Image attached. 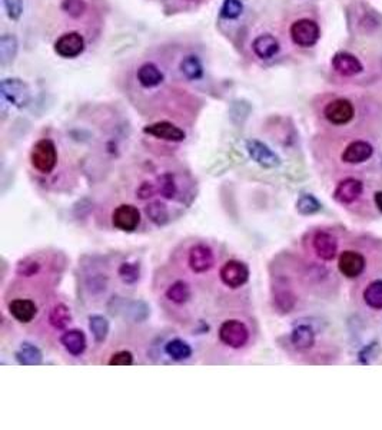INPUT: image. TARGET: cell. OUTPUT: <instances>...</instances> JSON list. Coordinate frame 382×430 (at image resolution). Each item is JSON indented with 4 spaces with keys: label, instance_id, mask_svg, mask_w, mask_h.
I'll return each mask as SVG.
<instances>
[{
    "label": "cell",
    "instance_id": "28",
    "mask_svg": "<svg viewBox=\"0 0 382 430\" xmlns=\"http://www.w3.org/2000/svg\"><path fill=\"white\" fill-rule=\"evenodd\" d=\"M18 49H19V43L16 36L13 35H2L0 38V63L3 66L10 65L16 55H18Z\"/></svg>",
    "mask_w": 382,
    "mask_h": 430
},
{
    "label": "cell",
    "instance_id": "40",
    "mask_svg": "<svg viewBox=\"0 0 382 430\" xmlns=\"http://www.w3.org/2000/svg\"><path fill=\"white\" fill-rule=\"evenodd\" d=\"M8 18L13 22H18L23 14V0H3Z\"/></svg>",
    "mask_w": 382,
    "mask_h": 430
},
{
    "label": "cell",
    "instance_id": "37",
    "mask_svg": "<svg viewBox=\"0 0 382 430\" xmlns=\"http://www.w3.org/2000/svg\"><path fill=\"white\" fill-rule=\"evenodd\" d=\"M379 353H381V347L378 341H372L365 347H362L361 352L358 353V363L362 366H368L379 356Z\"/></svg>",
    "mask_w": 382,
    "mask_h": 430
},
{
    "label": "cell",
    "instance_id": "21",
    "mask_svg": "<svg viewBox=\"0 0 382 430\" xmlns=\"http://www.w3.org/2000/svg\"><path fill=\"white\" fill-rule=\"evenodd\" d=\"M139 85L146 88V89H152L159 87L162 82L165 80V75L163 72L158 68V66L152 62H146L143 63L141 68L138 69L136 73Z\"/></svg>",
    "mask_w": 382,
    "mask_h": 430
},
{
    "label": "cell",
    "instance_id": "1",
    "mask_svg": "<svg viewBox=\"0 0 382 430\" xmlns=\"http://www.w3.org/2000/svg\"><path fill=\"white\" fill-rule=\"evenodd\" d=\"M32 167L40 174H51L58 163V150L52 139H39L30 151Z\"/></svg>",
    "mask_w": 382,
    "mask_h": 430
},
{
    "label": "cell",
    "instance_id": "4",
    "mask_svg": "<svg viewBox=\"0 0 382 430\" xmlns=\"http://www.w3.org/2000/svg\"><path fill=\"white\" fill-rule=\"evenodd\" d=\"M218 336L230 349H242L249 341V328L241 320H226L221 324Z\"/></svg>",
    "mask_w": 382,
    "mask_h": 430
},
{
    "label": "cell",
    "instance_id": "35",
    "mask_svg": "<svg viewBox=\"0 0 382 430\" xmlns=\"http://www.w3.org/2000/svg\"><path fill=\"white\" fill-rule=\"evenodd\" d=\"M243 12V3L241 0H224L221 6V18L226 21H235Z\"/></svg>",
    "mask_w": 382,
    "mask_h": 430
},
{
    "label": "cell",
    "instance_id": "5",
    "mask_svg": "<svg viewBox=\"0 0 382 430\" xmlns=\"http://www.w3.org/2000/svg\"><path fill=\"white\" fill-rule=\"evenodd\" d=\"M219 278L226 287L232 290L241 288L249 280V267L243 261L229 260L221 267Z\"/></svg>",
    "mask_w": 382,
    "mask_h": 430
},
{
    "label": "cell",
    "instance_id": "17",
    "mask_svg": "<svg viewBox=\"0 0 382 430\" xmlns=\"http://www.w3.org/2000/svg\"><path fill=\"white\" fill-rule=\"evenodd\" d=\"M374 155V148L367 141H353L348 144L344 150L341 158L344 162L358 165L365 161H368Z\"/></svg>",
    "mask_w": 382,
    "mask_h": 430
},
{
    "label": "cell",
    "instance_id": "9",
    "mask_svg": "<svg viewBox=\"0 0 382 430\" xmlns=\"http://www.w3.org/2000/svg\"><path fill=\"white\" fill-rule=\"evenodd\" d=\"M86 42L79 32L64 33L55 42V52L63 59H75L85 51Z\"/></svg>",
    "mask_w": 382,
    "mask_h": 430
},
{
    "label": "cell",
    "instance_id": "25",
    "mask_svg": "<svg viewBox=\"0 0 382 430\" xmlns=\"http://www.w3.org/2000/svg\"><path fill=\"white\" fill-rule=\"evenodd\" d=\"M180 72L188 80H199L204 76V65L202 60L196 55H188L180 60Z\"/></svg>",
    "mask_w": 382,
    "mask_h": 430
},
{
    "label": "cell",
    "instance_id": "23",
    "mask_svg": "<svg viewBox=\"0 0 382 430\" xmlns=\"http://www.w3.org/2000/svg\"><path fill=\"white\" fill-rule=\"evenodd\" d=\"M14 357L22 366H38L43 361V354L39 347L27 341L21 344L19 350L16 352Z\"/></svg>",
    "mask_w": 382,
    "mask_h": 430
},
{
    "label": "cell",
    "instance_id": "18",
    "mask_svg": "<svg viewBox=\"0 0 382 430\" xmlns=\"http://www.w3.org/2000/svg\"><path fill=\"white\" fill-rule=\"evenodd\" d=\"M8 308L10 316L22 324L33 321L38 314V306L30 299H14L9 303Z\"/></svg>",
    "mask_w": 382,
    "mask_h": 430
},
{
    "label": "cell",
    "instance_id": "30",
    "mask_svg": "<svg viewBox=\"0 0 382 430\" xmlns=\"http://www.w3.org/2000/svg\"><path fill=\"white\" fill-rule=\"evenodd\" d=\"M363 302L370 308L382 310V280H375L363 290Z\"/></svg>",
    "mask_w": 382,
    "mask_h": 430
},
{
    "label": "cell",
    "instance_id": "36",
    "mask_svg": "<svg viewBox=\"0 0 382 430\" xmlns=\"http://www.w3.org/2000/svg\"><path fill=\"white\" fill-rule=\"evenodd\" d=\"M40 271V262L33 257L22 258L16 266V274L21 277H33Z\"/></svg>",
    "mask_w": 382,
    "mask_h": 430
},
{
    "label": "cell",
    "instance_id": "42",
    "mask_svg": "<svg viewBox=\"0 0 382 430\" xmlns=\"http://www.w3.org/2000/svg\"><path fill=\"white\" fill-rule=\"evenodd\" d=\"M156 194V188L152 183H147V181H145V183H142L138 190H136V196L139 198V200L145 201V200H149V198H152L154 195Z\"/></svg>",
    "mask_w": 382,
    "mask_h": 430
},
{
    "label": "cell",
    "instance_id": "34",
    "mask_svg": "<svg viewBox=\"0 0 382 430\" xmlns=\"http://www.w3.org/2000/svg\"><path fill=\"white\" fill-rule=\"evenodd\" d=\"M158 183H159L158 191L160 192V195L166 198V200H174L178 194V185H176L175 177L171 172H165L158 178Z\"/></svg>",
    "mask_w": 382,
    "mask_h": 430
},
{
    "label": "cell",
    "instance_id": "29",
    "mask_svg": "<svg viewBox=\"0 0 382 430\" xmlns=\"http://www.w3.org/2000/svg\"><path fill=\"white\" fill-rule=\"evenodd\" d=\"M49 324L56 330H64L72 321V313L68 306L58 304L49 311Z\"/></svg>",
    "mask_w": 382,
    "mask_h": 430
},
{
    "label": "cell",
    "instance_id": "7",
    "mask_svg": "<svg viewBox=\"0 0 382 430\" xmlns=\"http://www.w3.org/2000/svg\"><path fill=\"white\" fill-rule=\"evenodd\" d=\"M245 148H246L248 155L252 158V161H255L259 167L265 170H275L282 162L279 155L275 151H272L271 148L267 144H263L262 141L248 139L245 144Z\"/></svg>",
    "mask_w": 382,
    "mask_h": 430
},
{
    "label": "cell",
    "instance_id": "15",
    "mask_svg": "<svg viewBox=\"0 0 382 430\" xmlns=\"http://www.w3.org/2000/svg\"><path fill=\"white\" fill-rule=\"evenodd\" d=\"M363 184L357 178H345L337 185L334 194V200L339 204L348 205L355 203L358 198L362 195Z\"/></svg>",
    "mask_w": 382,
    "mask_h": 430
},
{
    "label": "cell",
    "instance_id": "6",
    "mask_svg": "<svg viewBox=\"0 0 382 430\" xmlns=\"http://www.w3.org/2000/svg\"><path fill=\"white\" fill-rule=\"evenodd\" d=\"M324 117L329 124L337 125V126L350 124L355 117L354 104L350 101V99H345V98L334 99V101L326 104L324 109Z\"/></svg>",
    "mask_w": 382,
    "mask_h": 430
},
{
    "label": "cell",
    "instance_id": "26",
    "mask_svg": "<svg viewBox=\"0 0 382 430\" xmlns=\"http://www.w3.org/2000/svg\"><path fill=\"white\" fill-rule=\"evenodd\" d=\"M145 214L146 217L149 218V221L154 223L158 227H163L169 223L171 215H169V210L163 203L160 201H154L149 203L145 207Z\"/></svg>",
    "mask_w": 382,
    "mask_h": 430
},
{
    "label": "cell",
    "instance_id": "24",
    "mask_svg": "<svg viewBox=\"0 0 382 430\" xmlns=\"http://www.w3.org/2000/svg\"><path fill=\"white\" fill-rule=\"evenodd\" d=\"M165 295H166V299L172 302L174 304L182 306V304H187L191 300L192 290H191V286L187 283V281L178 280V281H175V283H172L168 288H166Z\"/></svg>",
    "mask_w": 382,
    "mask_h": 430
},
{
    "label": "cell",
    "instance_id": "3",
    "mask_svg": "<svg viewBox=\"0 0 382 430\" xmlns=\"http://www.w3.org/2000/svg\"><path fill=\"white\" fill-rule=\"evenodd\" d=\"M289 35L296 46L312 47L321 38V29L312 19H298L291 25Z\"/></svg>",
    "mask_w": 382,
    "mask_h": 430
},
{
    "label": "cell",
    "instance_id": "32",
    "mask_svg": "<svg viewBox=\"0 0 382 430\" xmlns=\"http://www.w3.org/2000/svg\"><path fill=\"white\" fill-rule=\"evenodd\" d=\"M296 211L301 215H313L322 210V204L320 200L312 194H301L296 200Z\"/></svg>",
    "mask_w": 382,
    "mask_h": 430
},
{
    "label": "cell",
    "instance_id": "39",
    "mask_svg": "<svg viewBox=\"0 0 382 430\" xmlns=\"http://www.w3.org/2000/svg\"><path fill=\"white\" fill-rule=\"evenodd\" d=\"M128 316L134 321H143L149 316V307L143 302H132L128 307Z\"/></svg>",
    "mask_w": 382,
    "mask_h": 430
},
{
    "label": "cell",
    "instance_id": "38",
    "mask_svg": "<svg viewBox=\"0 0 382 430\" xmlns=\"http://www.w3.org/2000/svg\"><path fill=\"white\" fill-rule=\"evenodd\" d=\"M86 9L88 5L85 0H63L62 2V10L73 19L80 18V16L86 12Z\"/></svg>",
    "mask_w": 382,
    "mask_h": 430
},
{
    "label": "cell",
    "instance_id": "33",
    "mask_svg": "<svg viewBox=\"0 0 382 430\" xmlns=\"http://www.w3.org/2000/svg\"><path fill=\"white\" fill-rule=\"evenodd\" d=\"M118 275L125 284H136L141 278L139 262H122L118 269Z\"/></svg>",
    "mask_w": 382,
    "mask_h": 430
},
{
    "label": "cell",
    "instance_id": "44",
    "mask_svg": "<svg viewBox=\"0 0 382 430\" xmlns=\"http://www.w3.org/2000/svg\"><path fill=\"white\" fill-rule=\"evenodd\" d=\"M188 2H195V0H188Z\"/></svg>",
    "mask_w": 382,
    "mask_h": 430
},
{
    "label": "cell",
    "instance_id": "19",
    "mask_svg": "<svg viewBox=\"0 0 382 430\" xmlns=\"http://www.w3.org/2000/svg\"><path fill=\"white\" fill-rule=\"evenodd\" d=\"M60 344L64 347V350L68 352L73 357H79L86 350V336L82 330L72 328L66 330V332L60 337Z\"/></svg>",
    "mask_w": 382,
    "mask_h": 430
},
{
    "label": "cell",
    "instance_id": "13",
    "mask_svg": "<svg viewBox=\"0 0 382 430\" xmlns=\"http://www.w3.org/2000/svg\"><path fill=\"white\" fill-rule=\"evenodd\" d=\"M272 302H274V307L282 314H288L295 308L296 294L287 284V280L276 281V284L272 288Z\"/></svg>",
    "mask_w": 382,
    "mask_h": 430
},
{
    "label": "cell",
    "instance_id": "27",
    "mask_svg": "<svg viewBox=\"0 0 382 430\" xmlns=\"http://www.w3.org/2000/svg\"><path fill=\"white\" fill-rule=\"evenodd\" d=\"M165 353L175 361H184L192 356V347L184 340L174 339L165 344Z\"/></svg>",
    "mask_w": 382,
    "mask_h": 430
},
{
    "label": "cell",
    "instance_id": "2",
    "mask_svg": "<svg viewBox=\"0 0 382 430\" xmlns=\"http://www.w3.org/2000/svg\"><path fill=\"white\" fill-rule=\"evenodd\" d=\"M2 98L16 108H26L32 101L30 88L19 78H6L0 82Z\"/></svg>",
    "mask_w": 382,
    "mask_h": 430
},
{
    "label": "cell",
    "instance_id": "22",
    "mask_svg": "<svg viewBox=\"0 0 382 430\" xmlns=\"http://www.w3.org/2000/svg\"><path fill=\"white\" fill-rule=\"evenodd\" d=\"M291 343L296 350H309L315 344V332L309 324H298L291 332Z\"/></svg>",
    "mask_w": 382,
    "mask_h": 430
},
{
    "label": "cell",
    "instance_id": "11",
    "mask_svg": "<svg viewBox=\"0 0 382 430\" xmlns=\"http://www.w3.org/2000/svg\"><path fill=\"white\" fill-rule=\"evenodd\" d=\"M143 132L146 135H151V137L168 141V142H182L187 138L184 129L168 121H160V122L146 125L143 128Z\"/></svg>",
    "mask_w": 382,
    "mask_h": 430
},
{
    "label": "cell",
    "instance_id": "41",
    "mask_svg": "<svg viewBox=\"0 0 382 430\" xmlns=\"http://www.w3.org/2000/svg\"><path fill=\"white\" fill-rule=\"evenodd\" d=\"M109 365L110 366H130V365H134V354L128 350L116 352L110 356Z\"/></svg>",
    "mask_w": 382,
    "mask_h": 430
},
{
    "label": "cell",
    "instance_id": "10",
    "mask_svg": "<svg viewBox=\"0 0 382 430\" xmlns=\"http://www.w3.org/2000/svg\"><path fill=\"white\" fill-rule=\"evenodd\" d=\"M188 264L191 270L196 274L208 273L215 264V256L212 248L206 244H195L189 250Z\"/></svg>",
    "mask_w": 382,
    "mask_h": 430
},
{
    "label": "cell",
    "instance_id": "12",
    "mask_svg": "<svg viewBox=\"0 0 382 430\" xmlns=\"http://www.w3.org/2000/svg\"><path fill=\"white\" fill-rule=\"evenodd\" d=\"M365 266H367V260H365L361 253L354 250H346L341 253L338 258V270L346 278L359 277L363 273Z\"/></svg>",
    "mask_w": 382,
    "mask_h": 430
},
{
    "label": "cell",
    "instance_id": "20",
    "mask_svg": "<svg viewBox=\"0 0 382 430\" xmlns=\"http://www.w3.org/2000/svg\"><path fill=\"white\" fill-rule=\"evenodd\" d=\"M279 49H280V46H279L278 39L275 36L270 35V33H265V35H259L252 42L254 54L259 59H263V60L272 59L275 55H278Z\"/></svg>",
    "mask_w": 382,
    "mask_h": 430
},
{
    "label": "cell",
    "instance_id": "31",
    "mask_svg": "<svg viewBox=\"0 0 382 430\" xmlns=\"http://www.w3.org/2000/svg\"><path fill=\"white\" fill-rule=\"evenodd\" d=\"M89 330L97 343H104L109 335V321L101 314L89 316Z\"/></svg>",
    "mask_w": 382,
    "mask_h": 430
},
{
    "label": "cell",
    "instance_id": "43",
    "mask_svg": "<svg viewBox=\"0 0 382 430\" xmlns=\"http://www.w3.org/2000/svg\"><path fill=\"white\" fill-rule=\"evenodd\" d=\"M374 203L377 205V208L379 210V212H382V191H377L374 195Z\"/></svg>",
    "mask_w": 382,
    "mask_h": 430
},
{
    "label": "cell",
    "instance_id": "16",
    "mask_svg": "<svg viewBox=\"0 0 382 430\" xmlns=\"http://www.w3.org/2000/svg\"><path fill=\"white\" fill-rule=\"evenodd\" d=\"M331 65H332V69H334L337 73H339L341 76H345V78L355 76V75L361 73L363 69L361 60L350 52L335 54L334 56H332Z\"/></svg>",
    "mask_w": 382,
    "mask_h": 430
},
{
    "label": "cell",
    "instance_id": "8",
    "mask_svg": "<svg viewBox=\"0 0 382 430\" xmlns=\"http://www.w3.org/2000/svg\"><path fill=\"white\" fill-rule=\"evenodd\" d=\"M141 211L138 207L130 204H122L116 207L112 212V224L116 229L123 233H134L141 225Z\"/></svg>",
    "mask_w": 382,
    "mask_h": 430
},
{
    "label": "cell",
    "instance_id": "14",
    "mask_svg": "<svg viewBox=\"0 0 382 430\" xmlns=\"http://www.w3.org/2000/svg\"><path fill=\"white\" fill-rule=\"evenodd\" d=\"M312 248L321 260L332 261L338 254V240L326 231H318L313 234Z\"/></svg>",
    "mask_w": 382,
    "mask_h": 430
}]
</instances>
